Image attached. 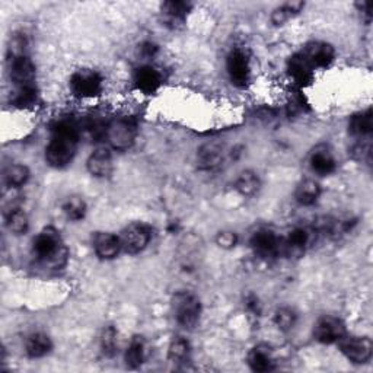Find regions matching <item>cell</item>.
Here are the masks:
<instances>
[{"label": "cell", "instance_id": "1", "mask_svg": "<svg viewBox=\"0 0 373 373\" xmlns=\"http://www.w3.org/2000/svg\"><path fill=\"white\" fill-rule=\"evenodd\" d=\"M81 124L72 118H62L51 127V138L45 147V161L51 168H66L77 152Z\"/></svg>", "mask_w": 373, "mask_h": 373}, {"label": "cell", "instance_id": "2", "mask_svg": "<svg viewBox=\"0 0 373 373\" xmlns=\"http://www.w3.org/2000/svg\"><path fill=\"white\" fill-rule=\"evenodd\" d=\"M33 257L43 269L56 272L65 267L69 260V250L56 228L47 226L38 232L33 241Z\"/></svg>", "mask_w": 373, "mask_h": 373}, {"label": "cell", "instance_id": "3", "mask_svg": "<svg viewBox=\"0 0 373 373\" xmlns=\"http://www.w3.org/2000/svg\"><path fill=\"white\" fill-rule=\"evenodd\" d=\"M201 302L197 295L189 290H181L172 298V312L177 323L185 328L193 330L201 318Z\"/></svg>", "mask_w": 373, "mask_h": 373}, {"label": "cell", "instance_id": "4", "mask_svg": "<svg viewBox=\"0 0 373 373\" xmlns=\"http://www.w3.org/2000/svg\"><path fill=\"white\" fill-rule=\"evenodd\" d=\"M138 138V124L133 118L118 117L108 121L105 131V140L110 147L118 152H124L133 147Z\"/></svg>", "mask_w": 373, "mask_h": 373}, {"label": "cell", "instance_id": "5", "mask_svg": "<svg viewBox=\"0 0 373 373\" xmlns=\"http://www.w3.org/2000/svg\"><path fill=\"white\" fill-rule=\"evenodd\" d=\"M69 88L73 96L79 99H91L102 94L104 77L94 69H79L69 81Z\"/></svg>", "mask_w": 373, "mask_h": 373}, {"label": "cell", "instance_id": "6", "mask_svg": "<svg viewBox=\"0 0 373 373\" xmlns=\"http://www.w3.org/2000/svg\"><path fill=\"white\" fill-rule=\"evenodd\" d=\"M250 247L262 261H274L282 257V236L270 228H258L252 232Z\"/></svg>", "mask_w": 373, "mask_h": 373}, {"label": "cell", "instance_id": "7", "mask_svg": "<svg viewBox=\"0 0 373 373\" xmlns=\"http://www.w3.org/2000/svg\"><path fill=\"white\" fill-rule=\"evenodd\" d=\"M315 236L316 232L313 228H293L284 238H282V255L290 260L302 258L309 245L313 243Z\"/></svg>", "mask_w": 373, "mask_h": 373}, {"label": "cell", "instance_id": "8", "mask_svg": "<svg viewBox=\"0 0 373 373\" xmlns=\"http://www.w3.org/2000/svg\"><path fill=\"white\" fill-rule=\"evenodd\" d=\"M118 238H120L121 250L126 254L136 255L147 248L150 243V238H152V230L147 225L135 222V223L127 225L121 230Z\"/></svg>", "mask_w": 373, "mask_h": 373}, {"label": "cell", "instance_id": "9", "mask_svg": "<svg viewBox=\"0 0 373 373\" xmlns=\"http://www.w3.org/2000/svg\"><path fill=\"white\" fill-rule=\"evenodd\" d=\"M8 69L15 88L35 87V66L28 52L8 56Z\"/></svg>", "mask_w": 373, "mask_h": 373}, {"label": "cell", "instance_id": "10", "mask_svg": "<svg viewBox=\"0 0 373 373\" xmlns=\"http://www.w3.org/2000/svg\"><path fill=\"white\" fill-rule=\"evenodd\" d=\"M340 350L345 359L356 364H364L372 359L373 344L369 337H357L345 334L340 343Z\"/></svg>", "mask_w": 373, "mask_h": 373}, {"label": "cell", "instance_id": "11", "mask_svg": "<svg viewBox=\"0 0 373 373\" xmlns=\"http://www.w3.org/2000/svg\"><path fill=\"white\" fill-rule=\"evenodd\" d=\"M226 70L232 85L245 88L251 79V65L247 52L241 48L232 50L226 59Z\"/></svg>", "mask_w": 373, "mask_h": 373}, {"label": "cell", "instance_id": "12", "mask_svg": "<svg viewBox=\"0 0 373 373\" xmlns=\"http://www.w3.org/2000/svg\"><path fill=\"white\" fill-rule=\"evenodd\" d=\"M345 334L347 330L343 319L333 315L321 316L313 327V338L321 344H338Z\"/></svg>", "mask_w": 373, "mask_h": 373}, {"label": "cell", "instance_id": "13", "mask_svg": "<svg viewBox=\"0 0 373 373\" xmlns=\"http://www.w3.org/2000/svg\"><path fill=\"white\" fill-rule=\"evenodd\" d=\"M313 70L328 67L335 59V50L325 41H311L299 51Z\"/></svg>", "mask_w": 373, "mask_h": 373}, {"label": "cell", "instance_id": "14", "mask_svg": "<svg viewBox=\"0 0 373 373\" xmlns=\"http://www.w3.org/2000/svg\"><path fill=\"white\" fill-rule=\"evenodd\" d=\"M309 168L313 174L319 177H327L335 172L337 169V159L334 152L328 145H316L308 157Z\"/></svg>", "mask_w": 373, "mask_h": 373}, {"label": "cell", "instance_id": "15", "mask_svg": "<svg viewBox=\"0 0 373 373\" xmlns=\"http://www.w3.org/2000/svg\"><path fill=\"white\" fill-rule=\"evenodd\" d=\"M225 145L211 140L201 145L197 150V165L201 171H215L225 161Z\"/></svg>", "mask_w": 373, "mask_h": 373}, {"label": "cell", "instance_id": "16", "mask_svg": "<svg viewBox=\"0 0 373 373\" xmlns=\"http://www.w3.org/2000/svg\"><path fill=\"white\" fill-rule=\"evenodd\" d=\"M135 87L145 95L155 94L162 85V74L156 67L150 65H143L136 69L133 76Z\"/></svg>", "mask_w": 373, "mask_h": 373}, {"label": "cell", "instance_id": "17", "mask_svg": "<svg viewBox=\"0 0 373 373\" xmlns=\"http://www.w3.org/2000/svg\"><path fill=\"white\" fill-rule=\"evenodd\" d=\"M247 363L251 370L258 373L272 372L276 369V359L273 349L267 344H258L252 347L247 356Z\"/></svg>", "mask_w": 373, "mask_h": 373}, {"label": "cell", "instance_id": "18", "mask_svg": "<svg viewBox=\"0 0 373 373\" xmlns=\"http://www.w3.org/2000/svg\"><path fill=\"white\" fill-rule=\"evenodd\" d=\"M193 5L190 2H182V0H172V2H165L161 6V13L165 25L172 30H178L179 26L185 23L186 16L191 12Z\"/></svg>", "mask_w": 373, "mask_h": 373}, {"label": "cell", "instance_id": "19", "mask_svg": "<svg viewBox=\"0 0 373 373\" xmlns=\"http://www.w3.org/2000/svg\"><path fill=\"white\" fill-rule=\"evenodd\" d=\"M87 168L95 178H106L113 174V155L108 147H98L88 157Z\"/></svg>", "mask_w": 373, "mask_h": 373}, {"label": "cell", "instance_id": "20", "mask_svg": "<svg viewBox=\"0 0 373 373\" xmlns=\"http://www.w3.org/2000/svg\"><path fill=\"white\" fill-rule=\"evenodd\" d=\"M92 244L95 254L101 260H114L123 251L118 235L111 232H96Z\"/></svg>", "mask_w": 373, "mask_h": 373}, {"label": "cell", "instance_id": "21", "mask_svg": "<svg viewBox=\"0 0 373 373\" xmlns=\"http://www.w3.org/2000/svg\"><path fill=\"white\" fill-rule=\"evenodd\" d=\"M287 70H289V74H290V77L293 79V81H295L301 87L308 85L312 81L313 73H315V70L304 59V56L301 55V52H296V55H293L289 59Z\"/></svg>", "mask_w": 373, "mask_h": 373}, {"label": "cell", "instance_id": "22", "mask_svg": "<svg viewBox=\"0 0 373 373\" xmlns=\"http://www.w3.org/2000/svg\"><path fill=\"white\" fill-rule=\"evenodd\" d=\"M52 341L45 333H33L25 340V353L31 359H41L51 353Z\"/></svg>", "mask_w": 373, "mask_h": 373}, {"label": "cell", "instance_id": "23", "mask_svg": "<svg viewBox=\"0 0 373 373\" xmlns=\"http://www.w3.org/2000/svg\"><path fill=\"white\" fill-rule=\"evenodd\" d=\"M5 225L11 233L16 236L25 235L30 229V218L23 208L16 204H11L5 208Z\"/></svg>", "mask_w": 373, "mask_h": 373}, {"label": "cell", "instance_id": "24", "mask_svg": "<svg viewBox=\"0 0 373 373\" xmlns=\"http://www.w3.org/2000/svg\"><path fill=\"white\" fill-rule=\"evenodd\" d=\"M373 131V116L372 110L367 108L366 111L355 114L349 121V133L357 140L369 139Z\"/></svg>", "mask_w": 373, "mask_h": 373}, {"label": "cell", "instance_id": "25", "mask_svg": "<svg viewBox=\"0 0 373 373\" xmlns=\"http://www.w3.org/2000/svg\"><path fill=\"white\" fill-rule=\"evenodd\" d=\"M321 193H323V190H321V185H319V182L312 179V178H306V179H302L296 185L295 200L301 206L309 207V206H313L318 201Z\"/></svg>", "mask_w": 373, "mask_h": 373}, {"label": "cell", "instance_id": "26", "mask_svg": "<svg viewBox=\"0 0 373 373\" xmlns=\"http://www.w3.org/2000/svg\"><path fill=\"white\" fill-rule=\"evenodd\" d=\"M168 360L175 366L189 363L191 360V345L189 340L181 335L174 337L168 347Z\"/></svg>", "mask_w": 373, "mask_h": 373}, {"label": "cell", "instance_id": "27", "mask_svg": "<svg viewBox=\"0 0 373 373\" xmlns=\"http://www.w3.org/2000/svg\"><path fill=\"white\" fill-rule=\"evenodd\" d=\"M146 359V344L142 337H133L124 355V362L128 369H139Z\"/></svg>", "mask_w": 373, "mask_h": 373}, {"label": "cell", "instance_id": "28", "mask_svg": "<svg viewBox=\"0 0 373 373\" xmlns=\"http://www.w3.org/2000/svg\"><path fill=\"white\" fill-rule=\"evenodd\" d=\"M260 189H261V179L258 174L251 169L243 171L235 181V190L244 197L255 196L260 191Z\"/></svg>", "mask_w": 373, "mask_h": 373}, {"label": "cell", "instance_id": "29", "mask_svg": "<svg viewBox=\"0 0 373 373\" xmlns=\"http://www.w3.org/2000/svg\"><path fill=\"white\" fill-rule=\"evenodd\" d=\"M30 168L23 164H11L4 172V181L9 189H21L30 181Z\"/></svg>", "mask_w": 373, "mask_h": 373}, {"label": "cell", "instance_id": "30", "mask_svg": "<svg viewBox=\"0 0 373 373\" xmlns=\"http://www.w3.org/2000/svg\"><path fill=\"white\" fill-rule=\"evenodd\" d=\"M298 323V313L290 306L277 308L273 315V324L282 333H289L295 328Z\"/></svg>", "mask_w": 373, "mask_h": 373}, {"label": "cell", "instance_id": "31", "mask_svg": "<svg viewBox=\"0 0 373 373\" xmlns=\"http://www.w3.org/2000/svg\"><path fill=\"white\" fill-rule=\"evenodd\" d=\"M63 213L65 216L72 221V222H79V221H84L87 216V211H88V206L85 203V200L82 197H69L65 203H63Z\"/></svg>", "mask_w": 373, "mask_h": 373}, {"label": "cell", "instance_id": "32", "mask_svg": "<svg viewBox=\"0 0 373 373\" xmlns=\"http://www.w3.org/2000/svg\"><path fill=\"white\" fill-rule=\"evenodd\" d=\"M38 102L37 87L30 88H15V92L11 96V104L18 108H33Z\"/></svg>", "mask_w": 373, "mask_h": 373}, {"label": "cell", "instance_id": "33", "mask_svg": "<svg viewBox=\"0 0 373 373\" xmlns=\"http://www.w3.org/2000/svg\"><path fill=\"white\" fill-rule=\"evenodd\" d=\"M305 8L304 2H287L283 4L282 6L276 8L272 13V22L274 25H284L290 18L296 16L298 13L302 12V9Z\"/></svg>", "mask_w": 373, "mask_h": 373}, {"label": "cell", "instance_id": "34", "mask_svg": "<svg viewBox=\"0 0 373 373\" xmlns=\"http://www.w3.org/2000/svg\"><path fill=\"white\" fill-rule=\"evenodd\" d=\"M117 330L113 325L105 327L102 334H101V352L105 357H113L117 353V347H118V343H117Z\"/></svg>", "mask_w": 373, "mask_h": 373}, {"label": "cell", "instance_id": "35", "mask_svg": "<svg viewBox=\"0 0 373 373\" xmlns=\"http://www.w3.org/2000/svg\"><path fill=\"white\" fill-rule=\"evenodd\" d=\"M352 156L356 159L357 162L369 164L370 157H372V145H370L369 139L359 140V143H356L352 149Z\"/></svg>", "mask_w": 373, "mask_h": 373}, {"label": "cell", "instance_id": "36", "mask_svg": "<svg viewBox=\"0 0 373 373\" xmlns=\"http://www.w3.org/2000/svg\"><path fill=\"white\" fill-rule=\"evenodd\" d=\"M216 244L223 250H232L238 244V235L232 230H222L216 235Z\"/></svg>", "mask_w": 373, "mask_h": 373}, {"label": "cell", "instance_id": "37", "mask_svg": "<svg viewBox=\"0 0 373 373\" xmlns=\"http://www.w3.org/2000/svg\"><path fill=\"white\" fill-rule=\"evenodd\" d=\"M245 309L252 315V316H260L261 315V304L260 299L255 295H248L245 298Z\"/></svg>", "mask_w": 373, "mask_h": 373}, {"label": "cell", "instance_id": "38", "mask_svg": "<svg viewBox=\"0 0 373 373\" xmlns=\"http://www.w3.org/2000/svg\"><path fill=\"white\" fill-rule=\"evenodd\" d=\"M305 108V104H304V99L301 96H296L293 98L289 105H287V113L289 116H296L299 113H302Z\"/></svg>", "mask_w": 373, "mask_h": 373}, {"label": "cell", "instance_id": "39", "mask_svg": "<svg viewBox=\"0 0 373 373\" xmlns=\"http://www.w3.org/2000/svg\"><path fill=\"white\" fill-rule=\"evenodd\" d=\"M157 52V45L150 43V41H146L140 45V55L145 57V59H152L155 55Z\"/></svg>", "mask_w": 373, "mask_h": 373}, {"label": "cell", "instance_id": "40", "mask_svg": "<svg viewBox=\"0 0 373 373\" xmlns=\"http://www.w3.org/2000/svg\"><path fill=\"white\" fill-rule=\"evenodd\" d=\"M357 8L360 9L362 15L366 18L367 22H370V18H372V5L367 4V2H362V4H357Z\"/></svg>", "mask_w": 373, "mask_h": 373}]
</instances>
